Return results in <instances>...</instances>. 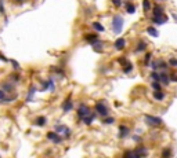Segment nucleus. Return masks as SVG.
Returning a JSON list of instances; mask_svg holds the SVG:
<instances>
[{"label": "nucleus", "instance_id": "f257e3e1", "mask_svg": "<svg viewBox=\"0 0 177 158\" xmlns=\"http://www.w3.org/2000/svg\"><path fill=\"white\" fill-rule=\"evenodd\" d=\"M122 29H123V18H122L121 15H115L112 19V30L113 33H116V35H119L122 32Z\"/></svg>", "mask_w": 177, "mask_h": 158}, {"label": "nucleus", "instance_id": "f03ea898", "mask_svg": "<svg viewBox=\"0 0 177 158\" xmlns=\"http://www.w3.org/2000/svg\"><path fill=\"white\" fill-rule=\"evenodd\" d=\"M145 121H147V124H149V125H154V126H158L162 124V118H159V117H155V115H145L144 117Z\"/></svg>", "mask_w": 177, "mask_h": 158}, {"label": "nucleus", "instance_id": "7ed1b4c3", "mask_svg": "<svg viewBox=\"0 0 177 158\" xmlns=\"http://www.w3.org/2000/svg\"><path fill=\"white\" fill-rule=\"evenodd\" d=\"M91 113L90 111V107H87V106H85V105H82L80 107H78V115H79V118H85L86 115H88Z\"/></svg>", "mask_w": 177, "mask_h": 158}, {"label": "nucleus", "instance_id": "20e7f679", "mask_svg": "<svg viewBox=\"0 0 177 158\" xmlns=\"http://www.w3.org/2000/svg\"><path fill=\"white\" fill-rule=\"evenodd\" d=\"M96 111H97V113H98L100 115L105 117V115L108 114V107L105 106L102 102H100V103H97V105H96Z\"/></svg>", "mask_w": 177, "mask_h": 158}, {"label": "nucleus", "instance_id": "39448f33", "mask_svg": "<svg viewBox=\"0 0 177 158\" xmlns=\"http://www.w3.org/2000/svg\"><path fill=\"white\" fill-rule=\"evenodd\" d=\"M47 139H48V140H51L53 143H57V144L62 142V138H61L57 132H48V133H47Z\"/></svg>", "mask_w": 177, "mask_h": 158}, {"label": "nucleus", "instance_id": "423d86ee", "mask_svg": "<svg viewBox=\"0 0 177 158\" xmlns=\"http://www.w3.org/2000/svg\"><path fill=\"white\" fill-rule=\"evenodd\" d=\"M154 22V24L157 25H163L167 21V17L163 14V15H152V19H151Z\"/></svg>", "mask_w": 177, "mask_h": 158}, {"label": "nucleus", "instance_id": "0eeeda50", "mask_svg": "<svg viewBox=\"0 0 177 158\" xmlns=\"http://www.w3.org/2000/svg\"><path fill=\"white\" fill-rule=\"evenodd\" d=\"M56 132L57 133H60V132H62V133L65 135V136H69V133H71V131H69L68 126H64V125H56Z\"/></svg>", "mask_w": 177, "mask_h": 158}, {"label": "nucleus", "instance_id": "6e6552de", "mask_svg": "<svg viewBox=\"0 0 177 158\" xmlns=\"http://www.w3.org/2000/svg\"><path fill=\"white\" fill-rule=\"evenodd\" d=\"M169 81H170V77H169V74H167L166 71H162V73H159V83L167 85V84H169Z\"/></svg>", "mask_w": 177, "mask_h": 158}, {"label": "nucleus", "instance_id": "1a4fd4ad", "mask_svg": "<svg viewBox=\"0 0 177 158\" xmlns=\"http://www.w3.org/2000/svg\"><path fill=\"white\" fill-rule=\"evenodd\" d=\"M129 132H130V129L126 125H121V126H119V138H121V139L126 138V136L129 135Z\"/></svg>", "mask_w": 177, "mask_h": 158}, {"label": "nucleus", "instance_id": "9d476101", "mask_svg": "<svg viewBox=\"0 0 177 158\" xmlns=\"http://www.w3.org/2000/svg\"><path fill=\"white\" fill-rule=\"evenodd\" d=\"M85 40L87 41L88 44H91V45H93V44L97 43L100 39H98V36H97V35H86L85 36Z\"/></svg>", "mask_w": 177, "mask_h": 158}, {"label": "nucleus", "instance_id": "9b49d317", "mask_svg": "<svg viewBox=\"0 0 177 158\" xmlns=\"http://www.w3.org/2000/svg\"><path fill=\"white\" fill-rule=\"evenodd\" d=\"M71 109H72V99H71V96H68L67 100L62 103V110H64V111H69Z\"/></svg>", "mask_w": 177, "mask_h": 158}, {"label": "nucleus", "instance_id": "f8f14e48", "mask_svg": "<svg viewBox=\"0 0 177 158\" xmlns=\"http://www.w3.org/2000/svg\"><path fill=\"white\" fill-rule=\"evenodd\" d=\"M113 45H115V48H116V50H119V51H121V50H123V48H125L126 40L125 39H118L116 41H115V44H113Z\"/></svg>", "mask_w": 177, "mask_h": 158}, {"label": "nucleus", "instance_id": "ddd939ff", "mask_svg": "<svg viewBox=\"0 0 177 158\" xmlns=\"http://www.w3.org/2000/svg\"><path fill=\"white\" fill-rule=\"evenodd\" d=\"M134 153H136L137 155H138V157H145V155H147V149H145V147H137L136 150H134Z\"/></svg>", "mask_w": 177, "mask_h": 158}, {"label": "nucleus", "instance_id": "4468645a", "mask_svg": "<svg viewBox=\"0 0 177 158\" xmlns=\"http://www.w3.org/2000/svg\"><path fill=\"white\" fill-rule=\"evenodd\" d=\"M94 118H96V114H88V115H86L85 118H82V121H83L86 125H90V124L94 121Z\"/></svg>", "mask_w": 177, "mask_h": 158}, {"label": "nucleus", "instance_id": "2eb2a0df", "mask_svg": "<svg viewBox=\"0 0 177 158\" xmlns=\"http://www.w3.org/2000/svg\"><path fill=\"white\" fill-rule=\"evenodd\" d=\"M93 48H94V51H97V52H101V51H102V48H104V43H102L101 40H98L97 43H94V44H93Z\"/></svg>", "mask_w": 177, "mask_h": 158}, {"label": "nucleus", "instance_id": "dca6fc26", "mask_svg": "<svg viewBox=\"0 0 177 158\" xmlns=\"http://www.w3.org/2000/svg\"><path fill=\"white\" fill-rule=\"evenodd\" d=\"M91 26H93V29H94V30H96V32H100V33H102V32L105 30V28L100 24V22H93Z\"/></svg>", "mask_w": 177, "mask_h": 158}, {"label": "nucleus", "instance_id": "f3484780", "mask_svg": "<svg viewBox=\"0 0 177 158\" xmlns=\"http://www.w3.org/2000/svg\"><path fill=\"white\" fill-rule=\"evenodd\" d=\"M147 33H148L149 36H152V37H158V36H159V32L154 28V26H149V28H147Z\"/></svg>", "mask_w": 177, "mask_h": 158}, {"label": "nucleus", "instance_id": "a211bd4d", "mask_svg": "<svg viewBox=\"0 0 177 158\" xmlns=\"http://www.w3.org/2000/svg\"><path fill=\"white\" fill-rule=\"evenodd\" d=\"M147 48V44H145V41H143V40H140L138 41V44H137V48H136V52H143Z\"/></svg>", "mask_w": 177, "mask_h": 158}, {"label": "nucleus", "instance_id": "6ab92c4d", "mask_svg": "<svg viewBox=\"0 0 177 158\" xmlns=\"http://www.w3.org/2000/svg\"><path fill=\"white\" fill-rule=\"evenodd\" d=\"M163 7L162 6H155L154 7V15H163Z\"/></svg>", "mask_w": 177, "mask_h": 158}, {"label": "nucleus", "instance_id": "aec40b11", "mask_svg": "<svg viewBox=\"0 0 177 158\" xmlns=\"http://www.w3.org/2000/svg\"><path fill=\"white\" fill-rule=\"evenodd\" d=\"M3 91H7V92L14 91V84L12 83H4L3 84Z\"/></svg>", "mask_w": 177, "mask_h": 158}, {"label": "nucleus", "instance_id": "412c9836", "mask_svg": "<svg viewBox=\"0 0 177 158\" xmlns=\"http://www.w3.org/2000/svg\"><path fill=\"white\" fill-rule=\"evenodd\" d=\"M35 92H36V88L35 87H31L29 88V92H28V96H26V102H31L33 98V95H35Z\"/></svg>", "mask_w": 177, "mask_h": 158}, {"label": "nucleus", "instance_id": "4be33fe9", "mask_svg": "<svg viewBox=\"0 0 177 158\" xmlns=\"http://www.w3.org/2000/svg\"><path fill=\"white\" fill-rule=\"evenodd\" d=\"M154 98L157 99V100H163L165 99V94L162 91H155L154 92Z\"/></svg>", "mask_w": 177, "mask_h": 158}, {"label": "nucleus", "instance_id": "5701e85b", "mask_svg": "<svg viewBox=\"0 0 177 158\" xmlns=\"http://www.w3.org/2000/svg\"><path fill=\"white\" fill-rule=\"evenodd\" d=\"M46 123H47L46 117H37V118L35 120V124H36V125H39V126H43Z\"/></svg>", "mask_w": 177, "mask_h": 158}, {"label": "nucleus", "instance_id": "b1692460", "mask_svg": "<svg viewBox=\"0 0 177 158\" xmlns=\"http://www.w3.org/2000/svg\"><path fill=\"white\" fill-rule=\"evenodd\" d=\"M126 11L129 12V14H134V12H136V6H134V4L127 3L126 4Z\"/></svg>", "mask_w": 177, "mask_h": 158}, {"label": "nucleus", "instance_id": "393cba45", "mask_svg": "<svg viewBox=\"0 0 177 158\" xmlns=\"http://www.w3.org/2000/svg\"><path fill=\"white\" fill-rule=\"evenodd\" d=\"M123 158H140V157H138L134 151H126L125 155H123Z\"/></svg>", "mask_w": 177, "mask_h": 158}, {"label": "nucleus", "instance_id": "a878e982", "mask_svg": "<svg viewBox=\"0 0 177 158\" xmlns=\"http://www.w3.org/2000/svg\"><path fill=\"white\" fill-rule=\"evenodd\" d=\"M143 8H144L145 11H148L149 8H151V1L149 0H143Z\"/></svg>", "mask_w": 177, "mask_h": 158}, {"label": "nucleus", "instance_id": "bb28decb", "mask_svg": "<svg viewBox=\"0 0 177 158\" xmlns=\"http://www.w3.org/2000/svg\"><path fill=\"white\" fill-rule=\"evenodd\" d=\"M170 155H172V150H169V149H165L162 153V158H170Z\"/></svg>", "mask_w": 177, "mask_h": 158}, {"label": "nucleus", "instance_id": "cd10ccee", "mask_svg": "<svg viewBox=\"0 0 177 158\" xmlns=\"http://www.w3.org/2000/svg\"><path fill=\"white\" fill-rule=\"evenodd\" d=\"M151 85H152V88L155 91H161V83H159V81H152Z\"/></svg>", "mask_w": 177, "mask_h": 158}, {"label": "nucleus", "instance_id": "c85d7f7f", "mask_svg": "<svg viewBox=\"0 0 177 158\" xmlns=\"http://www.w3.org/2000/svg\"><path fill=\"white\" fill-rule=\"evenodd\" d=\"M151 58H152V54H151V52H147V55H145V59H144V65H147V66H148Z\"/></svg>", "mask_w": 177, "mask_h": 158}, {"label": "nucleus", "instance_id": "c756f323", "mask_svg": "<svg viewBox=\"0 0 177 158\" xmlns=\"http://www.w3.org/2000/svg\"><path fill=\"white\" fill-rule=\"evenodd\" d=\"M132 70H133V65H132V63L127 62V65H126V66L123 67V71H125V73H130Z\"/></svg>", "mask_w": 177, "mask_h": 158}, {"label": "nucleus", "instance_id": "7c9ffc66", "mask_svg": "<svg viewBox=\"0 0 177 158\" xmlns=\"http://www.w3.org/2000/svg\"><path fill=\"white\" fill-rule=\"evenodd\" d=\"M158 69H162V70H166L167 69V65H166L163 61H159V63H158Z\"/></svg>", "mask_w": 177, "mask_h": 158}, {"label": "nucleus", "instance_id": "2f4dec72", "mask_svg": "<svg viewBox=\"0 0 177 158\" xmlns=\"http://www.w3.org/2000/svg\"><path fill=\"white\" fill-rule=\"evenodd\" d=\"M169 66L177 67V58H170L169 59Z\"/></svg>", "mask_w": 177, "mask_h": 158}, {"label": "nucleus", "instance_id": "473e14b6", "mask_svg": "<svg viewBox=\"0 0 177 158\" xmlns=\"http://www.w3.org/2000/svg\"><path fill=\"white\" fill-rule=\"evenodd\" d=\"M151 79H152L154 81H159V73H157V71H152V73H151Z\"/></svg>", "mask_w": 177, "mask_h": 158}, {"label": "nucleus", "instance_id": "72a5a7b5", "mask_svg": "<svg viewBox=\"0 0 177 158\" xmlns=\"http://www.w3.org/2000/svg\"><path fill=\"white\" fill-rule=\"evenodd\" d=\"M113 121H115L113 117H107V118L104 120V124H113Z\"/></svg>", "mask_w": 177, "mask_h": 158}, {"label": "nucleus", "instance_id": "f704fd0d", "mask_svg": "<svg viewBox=\"0 0 177 158\" xmlns=\"http://www.w3.org/2000/svg\"><path fill=\"white\" fill-rule=\"evenodd\" d=\"M158 63H159V61H154V62L151 63V67H152L154 70H157L158 69Z\"/></svg>", "mask_w": 177, "mask_h": 158}, {"label": "nucleus", "instance_id": "c9c22d12", "mask_svg": "<svg viewBox=\"0 0 177 158\" xmlns=\"http://www.w3.org/2000/svg\"><path fill=\"white\" fill-rule=\"evenodd\" d=\"M112 3L116 6V7H119V6H122V0H112Z\"/></svg>", "mask_w": 177, "mask_h": 158}, {"label": "nucleus", "instance_id": "e433bc0d", "mask_svg": "<svg viewBox=\"0 0 177 158\" xmlns=\"http://www.w3.org/2000/svg\"><path fill=\"white\" fill-rule=\"evenodd\" d=\"M11 63H12V66H14V69H20V65H18L17 61H11Z\"/></svg>", "mask_w": 177, "mask_h": 158}, {"label": "nucleus", "instance_id": "4c0bfd02", "mask_svg": "<svg viewBox=\"0 0 177 158\" xmlns=\"http://www.w3.org/2000/svg\"><path fill=\"white\" fill-rule=\"evenodd\" d=\"M4 96H6V95H4V91L3 89H0V100H3Z\"/></svg>", "mask_w": 177, "mask_h": 158}, {"label": "nucleus", "instance_id": "58836bf2", "mask_svg": "<svg viewBox=\"0 0 177 158\" xmlns=\"http://www.w3.org/2000/svg\"><path fill=\"white\" fill-rule=\"evenodd\" d=\"M0 12L3 14L4 12V7H3V1H0Z\"/></svg>", "mask_w": 177, "mask_h": 158}, {"label": "nucleus", "instance_id": "ea45409f", "mask_svg": "<svg viewBox=\"0 0 177 158\" xmlns=\"http://www.w3.org/2000/svg\"><path fill=\"white\" fill-rule=\"evenodd\" d=\"M0 61H3V62H7V59H6V56H3L1 54H0Z\"/></svg>", "mask_w": 177, "mask_h": 158}, {"label": "nucleus", "instance_id": "a19ab883", "mask_svg": "<svg viewBox=\"0 0 177 158\" xmlns=\"http://www.w3.org/2000/svg\"><path fill=\"white\" fill-rule=\"evenodd\" d=\"M170 79H172V81H176V83H177V76H172Z\"/></svg>", "mask_w": 177, "mask_h": 158}, {"label": "nucleus", "instance_id": "79ce46f5", "mask_svg": "<svg viewBox=\"0 0 177 158\" xmlns=\"http://www.w3.org/2000/svg\"><path fill=\"white\" fill-rule=\"evenodd\" d=\"M17 3H22V1H24V0H15Z\"/></svg>", "mask_w": 177, "mask_h": 158}]
</instances>
